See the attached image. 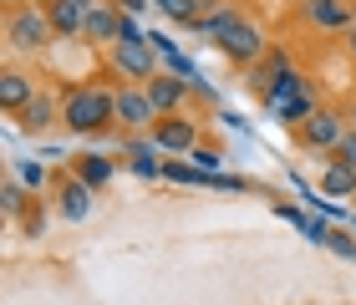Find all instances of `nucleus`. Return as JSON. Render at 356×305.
Instances as JSON below:
<instances>
[{"mask_svg": "<svg viewBox=\"0 0 356 305\" xmlns=\"http://www.w3.org/2000/svg\"><path fill=\"white\" fill-rule=\"evenodd\" d=\"M148 138L158 142V153H193L199 148V122H188L184 112H168V117H158L153 127H148Z\"/></svg>", "mask_w": 356, "mask_h": 305, "instance_id": "423d86ee", "label": "nucleus"}, {"mask_svg": "<svg viewBox=\"0 0 356 305\" xmlns=\"http://www.w3.org/2000/svg\"><path fill=\"white\" fill-rule=\"evenodd\" d=\"M107 61H112V72H118V76H127V82H138V87H148L153 76L163 72L153 41H112L107 46Z\"/></svg>", "mask_w": 356, "mask_h": 305, "instance_id": "7ed1b4c3", "label": "nucleus"}, {"mask_svg": "<svg viewBox=\"0 0 356 305\" xmlns=\"http://www.w3.org/2000/svg\"><path fill=\"white\" fill-rule=\"evenodd\" d=\"M26 194H31V188H26L21 179H10L6 188H0V199H6V214H21V208H26Z\"/></svg>", "mask_w": 356, "mask_h": 305, "instance_id": "412c9836", "label": "nucleus"}, {"mask_svg": "<svg viewBox=\"0 0 356 305\" xmlns=\"http://www.w3.org/2000/svg\"><path fill=\"white\" fill-rule=\"evenodd\" d=\"M112 6H118L122 15H143V10H148V6H153V0H112Z\"/></svg>", "mask_w": 356, "mask_h": 305, "instance_id": "b1692460", "label": "nucleus"}, {"mask_svg": "<svg viewBox=\"0 0 356 305\" xmlns=\"http://www.w3.org/2000/svg\"><path fill=\"white\" fill-rule=\"evenodd\" d=\"M163 15L168 21H184V26H199L204 21V0H168Z\"/></svg>", "mask_w": 356, "mask_h": 305, "instance_id": "a211bd4d", "label": "nucleus"}, {"mask_svg": "<svg viewBox=\"0 0 356 305\" xmlns=\"http://www.w3.org/2000/svg\"><path fill=\"white\" fill-rule=\"evenodd\" d=\"M46 15H51V31L61 41H76L87 31V10L76 0H46Z\"/></svg>", "mask_w": 356, "mask_h": 305, "instance_id": "9b49d317", "label": "nucleus"}, {"mask_svg": "<svg viewBox=\"0 0 356 305\" xmlns=\"http://www.w3.org/2000/svg\"><path fill=\"white\" fill-rule=\"evenodd\" d=\"M331 158H336V163H346V168H356V133H346L341 142H336V153H331Z\"/></svg>", "mask_w": 356, "mask_h": 305, "instance_id": "5701e85b", "label": "nucleus"}, {"mask_svg": "<svg viewBox=\"0 0 356 305\" xmlns=\"http://www.w3.org/2000/svg\"><path fill=\"white\" fill-rule=\"evenodd\" d=\"M321 194H326V199H356V168H346V163H336V158H331V163H321Z\"/></svg>", "mask_w": 356, "mask_h": 305, "instance_id": "f8f14e48", "label": "nucleus"}, {"mask_svg": "<svg viewBox=\"0 0 356 305\" xmlns=\"http://www.w3.org/2000/svg\"><path fill=\"white\" fill-rule=\"evenodd\" d=\"M188 163H199L204 173H219V163H224V153H219V148H204V142H199V148L188 153Z\"/></svg>", "mask_w": 356, "mask_h": 305, "instance_id": "4be33fe9", "label": "nucleus"}, {"mask_svg": "<svg viewBox=\"0 0 356 305\" xmlns=\"http://www.w3.org/2000/svg\"><path fill=\"white\" fill-rule=\"evenodd\" d=\"M118 122L133 127V133H148V127L158 122V107H153V97H148V87H138V82L118 87Z\"/></svg>", "mask_w": 356, "mask_h": 305, "instance_id": "0eeeda50", "label": "nucleus"}, {"mask_svg": "<svg viewBox=\"0 0 356 305\" xmlns=\"http://www.w3.org/2000/svg\"><path fill=\"white\" fill-rule=\"evenodd\" d=\"M326 249L336 254V260H356V234H351V229H336V224H331V234H326Z\"/></svg>", "mask_w": 356, "mask_h": 305, "instance_id": "6ab92c4d", "label": "nucleus"}, {"mask_svg": "<svg viewBox=\"0 0 356 305\" xmlns=\"http://www.w3.org/2000/svg\"><path fill=\"white\" fill-rule=\"evenodd\" d=\"M118 36H122V10H118V6H92V10H87V31H82V41L112 46Z\"/></svg>", "mask_w": 356, "mask_h": 305, "instance_id": "9d476101", "label": "nucleus"}, {"mask_svg": "<svg viewBox=\"0 0 356 305\" xmlns=\"http://www.w3.org/2000/svg\"><path fill=\"white\" fill-rule=\"evenodd\" d=\"M188 82L184 76H173V72H158L153 82H148V97H153V107H158V117H168V112H178L184 107V97H188Z\"/></svg>", "mask_w": 356, "mask_h": 305, "instance_id": "6e6552de", "label": "nucleus"}, {"mask_svg": "<svg viewBox=\"0 0 356 305\" xmlns=\"http://www.w3.org/2000/svg\"><path fill=\"white\" fill-rule=\"evenodd\" d=\"M193 36H204V41H214L229 61H239V67H254V61L265 56V36H260V26L254 21H245L239 10H229V6H219L214 15H204L199 26H188Z\"/></svg>", "mask_w": 356, "mask_h": 305, "instance_id": "f257e3e1", "label": "nucleus"}, {"mask_svg": "<svg viewBox=\"0 0 356 305\" xmlns=\"http://www.w3.org/2000/svg\"><path fill=\"white\" fill-rule=\"evenodd\" d=\"M351 229H356V214H351Z\"/></svg>", "mask_w": 356, "mask_h": 305, "instance_id": "c756f323", "label": "nucleus"}, {"mask_svg": "<svg viewBox=\"0 0 356 305\" xmlns=\"http://www.w3.org/2000/svg\"><path fill=\"white\" fill-rule=\"evenodd\" d=\"M56 208H61V219H87L92 214V183H82V179H67L61 183V199H56Z\"/></svg>", "mask_w": 356, "mask_h": 305, "instance_id": "4468645a", "label": "nucleus"}, {"mask_svg": "<svg viewBox=\"0 0 356 305\" xmlns=\"http://www.w3.org/2000/svg\"><path fill=\"white\" fill-rule=\"evenodd\" d=\"M6 31H10V46H15V51H46V46L56 41L46 6H15V10L6 15Z\"/></svg>", "mask_w": 356, "mask_h": 305, "instance_id": "20e7f679", "label": "nucleus"}, {"mask_svg": "<svg viewBox=\"0 0 356 305\" xmlns=\"http://www.w3.org/2000/svg\"><path fill=\"white\" fill-rule=\"evenodd\" d=\"M346 133H351L346 117H341V112H331V107H316L311 117L296 127V138H300L311 153H336V142H341Z\"/></svg>", "mask_w": 356, "mask_h": 305, "instance_id": "39448f33", "label": "nucleus"}, {"mask_svg": "<svg viewBox=\"0 0 356 305\" xmlns=\"http://www.w3.org/2000/svg\"><path fill=\"white\" fill-rule=\"evenodd\" d=\"M112 117H118V92L107 87H76L72 97H61V122L72 133H102Z\"/></svg>", "mask_w": 356, "mask_h": 305, "instance_id": "f03ea898", "label": "nucleus"}, {"mask_svg": "<svg viewBox=\"0 0 356 305\" xmlns=\"http://www.w3.org/2000/svg\"><path fill=\"white\" fill-rule=\"evenodd\" d=\"M76 6H82V10H92V6H97V0H76Z\"/></svg>", "mask_w": 356, "mask_h": 305, "instance_id": "cd10ccee", "label": "nucleus"}, {"mask_svg": "<svg viewBox=\"0 0 356 305\" xmlns=\"http://www.w3.org/2000/svg\"><path fill=\"white\" fill-rule=\"evenodd\" d=\"M346 127H351V133H356V107H351V112H346Z\"/></svg>", "mask_w": 356, "mask_h": 305, "instance_id": "bb28decb", "label": "nucleus"}, {"mask_svg": "<svg viewBox=\"0 0 356 305\" xmlns=\"http://www.w3.org/2000/svg\"><path fill=\"white\" fill-rule=\"evenodd\" d=\"M15 179H21L31 194H41V188H46V163H31V158H26V163H15Z\"/></svg>", "mask_w": 356, "mask_h": 305, "instance_id": "aec40b11", "label": "nucleus"}, {"mask_svg": "<svg viewBox=\"0 0 356 305\" xmlns=\"http://www.w3.org/2000/svg\"><path fill=\"white\" fill-rule=\"evenodd\" d=\"M265 112L275 122H285V127H300L316 112V97H311V92H290V97H280V102H265Z\"/></svg>", "mask_w": 356, "mask_h": 305, "instance_id": "ddd939ff", "label": "nucleus"}, {"mask_svg": "<svg viewBox=\"0 0 356 305\" xmlns=\"http://www.w3.org/2000/svg\"><path fill=\"white\" fill-rule=\"evenodd\" d=\"M275 214H280V219H290V224H300V229H305V224H311V219L300 214V208H290V204H275Z\"/></svg>", "mask_w": 356, "mask_h": 305, "instance_id": "393cba45", "label": "nucleus"}, {"mask_svg": "<svg viewBox=\"0 0 356 305\" xmlns=\"http://www.w3.org/2000/svg\"><path fill=\"white\" fill-rule=\"evenodd\" d=\"M153 6H158V10H163V6H168V0H153Z\"/></svg>", "mask_w": 356, "mask_h": 305, "instance_id": "c85d7f7f", "label": "nucleus"}, {"mask_svg": "<svg viewBox=\"0 0 356 305\" xmlns=\"http://www.w3.org/2000/svg\"><path fill=\"white\" fill-rule=\"evenodd\" d=\"M305 21L321 26V31H351L356 15H351L346 0H305Z\"/></svg>", "mask_w": 356, "mask_h": 305, "instance_id": "1a4fd4ad", "label": "nucleus"}, {"mask_svg": "<svg viewBox=\"0 0 356 305\" xmlns=\"http://www.w3.org/2000/svg\"><path fill=\"white\" fill-rule=\"evenodd\" d=\"M76 179L92 183V188H102L112 179V158L107 153H82V158H76Z\"/></svg>", "mask_w": 356, "mask_h": 305, "instance_id": "f3484780", "label": "nucleus"}, {"mask_svg": "<svg viewBox=\"0 0 356 305\" xmlns=\"http://www.w3.org/2000/svg\"><path fill=\"white\" fill-rule=\"evenodd\" d=\"M346 51H351V56H356V26H351V31H346Z\"/></svg>", "mask_w": 356, "mask_h": 305, "instance_id": "a878e982", "label": "nucleus"}, {"mask_svg": "<svg viewBox=\"0 0 356 305\" xmlns=\"http://www.w3.org/2000/svg\"><path fill=\"white\" fill-rule=\"evenodd\" d=\"M56 112H61V102H56V97H46V92H36V97L21 107V122L31 127V133H41V127H51V122H56Z\"/></svg>", "mask_w": 356, "mask_h": 305, "instance_id": "dca6fc26", "label": "nucleus"}, {"mask_svg": "<svg viewBox=\"0 0 356 305\" xmlns=\"http://www.w3.org/2000/svg\"><path fill=\"white\" fill-rule=\"evenodd\" d=\"M31 97H36V87H31L26 72H0V107L6 112H21Z\"/></svg>", "mask_w": 356, "mask_h": 305, "instance_id": "2eb2a0df", "label": "nucleus"}]
</instances>
